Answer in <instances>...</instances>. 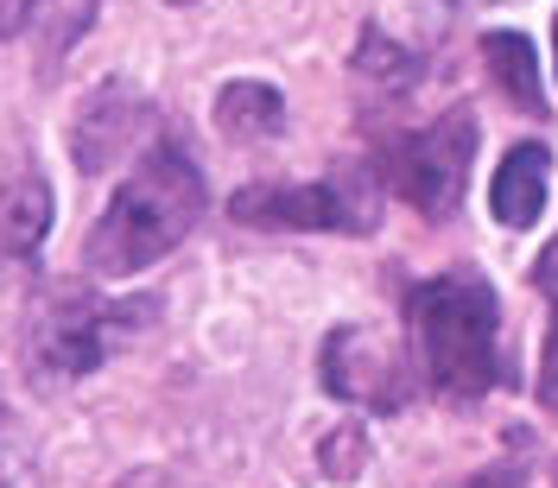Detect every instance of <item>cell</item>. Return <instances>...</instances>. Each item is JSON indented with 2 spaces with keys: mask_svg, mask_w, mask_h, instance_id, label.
<instances>
[{
  "mask_svg": "<svg viewBox=\"0 0 558 488\" xmlns=\"http://www.w3.org/2000/svg\"><path fill=\"white\" fill-rule=\"evenodd\" d=\"M235 216L254 229H337L362 235L375 229V197L368 178H312V184H254L235 197Z\"/></svg>",
  "mask_w": 558,
  "mask_h": 488,
  "instance_id": "5",
  "label": "cell"
},
{
  "mask_svg": "<svg viewBox=\"0 0 558 488\" xmlns=\"http://www.w3.org/2000/svg\"><path fill=\"white\" fill-rule=\"evenodd\" d=\"M197 216H204V172L178 139H159L121 178L102 222L89 229V273H140L166 260L197 229Z\"/></svg>",
  "mask_w": 558,
  "mask_h": 488,
  "instance_id": "1",
  "label": "cell"
},
{
  "mask_svg": "<svg viewBox=\"0 0 558 488\" xmlns=\"http://www.w3.org/2000/svg\"><path fill=\"white\" fill-rule=\"evenodd\" d=\"M0 488H7V476H0Z\"/></svg>",
  "mask_w": 558,
  "mask_h": 488,
  "instance_id": "16",
  "label": "cell"
},
{
  "mask_svg": "<svg viewBox=\"0 0 558 488\" xmlns=\"http://www.w3.org/2000/svg\"><path fill=\"white\" fill-rule=\"evenodd\" d=\"M546 184H553V152H546L539 139L514 146V152L501 159V172H495V191H488L495 222H508V229H533L539 209H546Z\"/></svg>",
  "mask_w": 558,
  "mask_h": 488,
  "instance_id": "7",
  "label": "cell"
},
{
  "mask_svg": "<svg viewBox=\"0 0 558 488\" xmlns=\"http://www.w3.org/2000/svg\"><path fill=\"white\" fill-rule=\"evenodd\" d=\"M51 229V191L38 178H20L0 191V254H33Z\"/></svg>",
  "mask_w": 558,
  "mask_h": 488,
  "instance_id": "8",
  "label": "cell"
},
{
  "mask_svg": "<svg viewBox=\"0 0 558 488\" xmlns=\"http://www.w3.org/2000/svg\"><path fill=\"white\" fill-rule=\"evenodd\" d=\"M476 114L470 108H451L438 121H425L413 134H400L381 152V178L418 209V216H451L463 204V184H470V166H476Z\"/></svg>",
  "mask_w": 558,
  "mask_h": 488,
  "instance_id": "3",
  "label": "cell"
},
{
  "mask_svg": "<svg viewBox=\"0 0 558 488\" xmlns=\"http://www.w3.org/2000/svg\"><path fill=\"white\" fill-rule=\"evenodd\" d=\"M89 26V0H33L26 7V33L45 38V64L64 58V45H76Z\"/></svg>",
  "mask_w": 558,
  "mask_h": 488,
  "instance_id": "11",
  "label": "cell"
},
{
  "mask_svg": "<svg viewBox=\"0 0 558 488\" xmlns=\"http://www.w3.org/2000/svg\"><path fill=\"white\" fill-rule=\"evenodd\" d=\"M483 58H488V70H495V83H501V96L514 108H526V114L546 108V96H539V64H533V45H526L521 33H488Z\"/></svg>",
  "mask_w": 558,
  "mask_h": 488,
  "instance_id": "9",
  "label": "cell"
},
{
  "mask_svg": "<svg viewBox=\"0 0 558 488\" xmlns=\"http://www.w3.org/2000/svg\"><path fill=\"white\" fill-rule=\"evenodd\" d=\"M407 317H413L418 368L445 400H483L501 381V305L483 273L470 267L432 273L425 285H413Z\"/></svg>",
  "mask_w": 558,
  "mask_h": 488,
  "instance_id": "2",
  "label": "cell"
},
{
  "mask_svg": "<svg viewBox=\"0 0 558 488\" xmlns=\"http://www.w3.org/2000/svg\"><path fill=\"white\" fill-rule=\"evenodd\" d=\"M470 488H521V476H514V469H488V476H476Z\"/></svg>",
  "mask_w": 558,
  "mask_h": 488,
  "instance_id": "14",
  "label": "cell"
},
{
  "mask_svg": "<svg viewBox=\"0 0 558 488\" xmlns=\"http://www.w3.org/2000/svg\"><path fill=\"white\" fill-rule=\"evenodd\" d=\"M128 488H178V483H172V476H159V469H140Z\"/></svg>",
  "mask_w": 558,
  "mask_h": 488,
  "instance_id": "15",
  "label": "cell"
},
{
  "mask_svg": "<svg viewBox=\"0 0 558 488\" xmlns=\"http://www.w3.org/2000/svg\"><path fill=\"white\" fill-rule=\"evenodd\" d=\"M279 114H286V102H279L274 83H229L216 96V121H222V134H235V139L279 134Z\"/></svg>",
  "mask_w": 558,
  "mask_h": 488,
  "instance_id": "10",
  "label": "cell"
},
{
  "mask_svg": "<svg viewBox=\"0 0 558 488\" xmlns=\"http://www.w3.org/2000/svg\"><path fill=\"white\" fill-rule=\"evenodd\" d=\"M153 312H159L153 298H128V305H102V298H83V292L51 298L33 324V362L45 375H70L76 381L96 362H108Z\"/></svg>",
  "mask_w": 558,
  "mask_h": 488,
  "instance_id": "4",
  "label": "cell"
},
{
  "mask_svg": "<svg viewBox=\"0 0 558 488\" xmlns=\"http://www.w3.org/2000/svg\"><path fill=\"white\" fill-rule=\"evenodd\" d=\"M539 285L553 298V330H546V355H539V400H546V413H558V247L539 260Z\"/></svg>",
  "mask_w": 558,
  "mask_h": 488,
  "instance_id": "12",
  "label": "cell"
},
{
  "mask_svg": "<svg viewBox=\"0 0 558 488\" xmlns=\"http://www.w3.org/2000/svg\"><path fill=\"white\" fill-rule=\"evenodd\" d=\"M324 381H330V393H343L355 406H381V413L413 393L400 355H393L375 330H362V324H343V330L324 343Z\"/></svg>",
  "mask_w": 558,
  "mask_h": 488,
  "instance_id": "6",
  "label": "cell"
},
{
  "mask_svg": "<svg viewBox=\"0 0 558 488\" xmlns=\"http://www.w3.org/2000/svg\"><path fill=\"white\" fill-rule=\"evenodd\" d=\"M26 7H33V0H0V38L26 33Z\"/></svg>",
  "mask_w": 558,
  "mask_h": 488,
  "instance_id": "13",
  "label": "cell"
}]
</instances>
